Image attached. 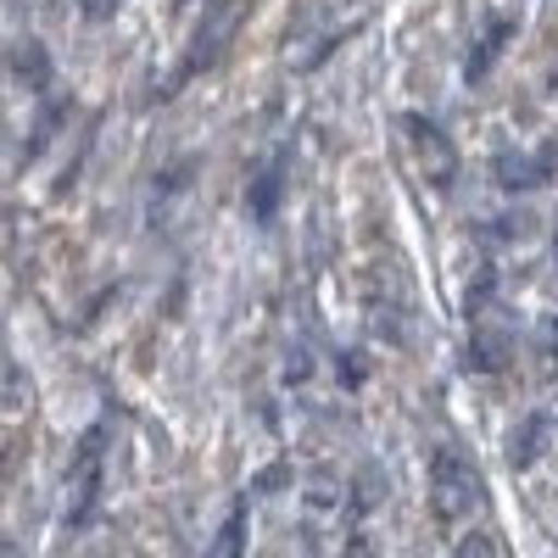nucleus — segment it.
Listing matches in <instances>:
<instances>
[{"instance_id": "1", "label": "nucleus", "mask_w": 558, "mask_h": 558, "mask_svg": "<svg viewBox=\"0 0 558 558\" xmlns=\"http://www.w3.org/2000/svg\"><path fill=\"white\" fill-rule=\"evenodd\" d=\"M475 502H481V475L452 447H441L436 452V514L441 520H463Z\"/></svg>"}, {"instance_id": "2", "label": "nucleus", "mask_w": 558, "mask_h": 558, "mask_svg": "<svg viewBox=\"0 0 558 558\" xmlns=\"http://www.w3.org/2000/svg\"><path fill=\"white\" fill-rule=\"evenodd\" d=\"M402 129H408L413 162L425 168V179L436 184V191H447V184L458 179V151L447 146V134H441L436 123H425V118H402Z\"/></svg>"}, {"instance_id": "3", "label": "nucleus", "mask_w": 558, "mask_h": 558, "mask_svg": "<svg viewBox=\"0 0 558 558\" xmlns=\"http://www.w3.org/2000/svg\"><path fill=\"white\" fill-rule=\"evenodd\" d=\"M274 202H279V168L257 173V184H252L246 207H252V218H257V223H268V218H274Z\"/></svg>"}, {"instance_id": "4", "label": "nucleus", "mask_w": 558, "mask_h": 558, "mask_svg": "<svg viewBox=\"0 0 558 558\" xmlns=\"http://www.w3.org/2000/svg\"><path fill=\"white\" fill-rule=\"evenodd\" d=\"M508 34H514V23H492V34L481 39V51H475V62L463 68V73H470V78H481V73H486V68L497 62V51H502V39H508Z\"/></svg>"}, {"instance_id": "5", "label": "nucleus", "mask_w": 558, "mask_h": 558, "mask_svg": "<svg viewBox=\"0 0 558 558\" xmlns=\"http://www.w3.org/2000/svg\"><path fill=\"white\" fill-rule=\"evenodd\" d=\"M241 531H246V508H235V514H229V525H223V536L213 542V553H241Z\"/></svg>"}]
</instances>
